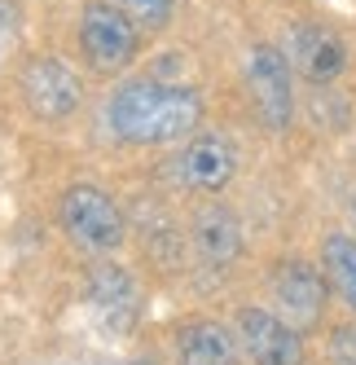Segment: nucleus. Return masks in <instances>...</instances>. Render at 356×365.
Wrapping results in <instances>:
<instances>
[{"mask_svg":"<svg viewBox=\"0 0 356 365\" xmlns=\"http://www.w3.org/2000/svg\"><path fill=\"white\" fill-rule=\"evenodd\" d=\"M202 93L194 84L167 80H128L106 101V123L128 145H172L198 133L202 123Z\"/></svg>","mask_w":356,"mask_h":365,"instance_id":"nucleus-1","label":"nucleus"},{"mask_svg":"<svg viewBox=\"0 0 356 365\" xmlns=\"http://www.w3.org/2000/svg\"><path fill=\"white\" fill-rule=\"evenodd\" d=\"M268 308L277 317H286L299 334L321 330L325 312H330V282H325L321 264H313L303 255L277 259L268 273Z\"/></svg>","mask_w":356,"mask_h":365,"instance_id":"nucleus-2","label":"nucleus"},{"mask_svg":"<svg viewBox=\"0 0 356 365\" xmlns=\"http://www.w3.org/2000/svg\"><path fill=\"white\" fill-rule=\"evenodd\" d=\"M242 80L260 123L273 128V133H286L295 123V71L282 53V44H268V40L251 44L242 62Z\"/></svg>","mask_w":356,"mask_h":365,"instance_id":"nucleus-3","label":"nucleus"},{"mask_svg":"<svg viewBox=\"0 0 356 365\" xmlns=\"http://www.w3.org/2000/svg\"><path fill=\"white\" fill-rule=\"evenodd\" d=\"M141 27L106 0H93L80 14V53L97 75H119L141 58Z\"/></svg>","mask_w":356,"mask_h":365,"instance_id":"nucleus-4","label":"nucleus"},{"mask_svg":"<svg viewBox=\"0 0 356 365\" xmlns=\"http://www.w3.org/2000/svg\"><path fill=\"white\" fill-rule=\"evenodd\" d=\"M282 53H286L290 71L299 75L303 84H313V88H335L347 75V62H352L347 40L335 27H325V22H308V18L286 22Z\"/></svg>","mask_w":356,"mask_h":365,"instance_id":"nucleus-5","label":"nucleus"},{"mask_svg":"<svg viewBox=\"0 0 356 365\" xmlns=\"http://www.w3.org/2000/svg\"><path fill=\"white\" fill-rule=\"evenodd\" d=\"M62 229L75 247H84L93 255H110L128 238L119 202L97 185H70L62 194Z\"/></svg>","mask_w":356,"mask_h":365,"instance_id":"nucleus-6","label":"nucleus"},{"mask_svg":"<svg viewBox=\"0 0 356 365\" xmlns=\"http://www.w3.org/2000/svg\"><path fill=\"white\" fill-rule=\"evenodd\" d=\"M234 339H238V352L251 365H308V348H303V334L277 317L273 308L260 304H246L234 312Z\"/></svg>","mask_w":356,"mask_h":365,"instance_id":"nucleus-7","label":"nucleus"},{"mask_svg":"<svg viewBox=\"0 0 356 365\" xmlns=\"http://www.w3.org/2000/svg\"><path fill=\"white\" fill-rule=\"evenodd\" d=\"M172 176L189 194H220L238 176V145L224 133H189L172 154Z\"/></svg>","mask_w":356,"mask_h":365,"instance_id":"nucleus-8","label":"nucleus"},{"mask_svg":"<svg viewBox=\"0 0 356 365\" xmlns=\"http://www.w3.org/2000/svg\"><path fill=\"white\" fill-rule=\"evenodd\" d=\"M22 101H27V110L44 123H58V119H70L75 110H80L84 101V84L80 75H75L62 58H31L27 66H22Z\"/></svg>","mask_w":356,"mask_h":365,"instance_id":"nucleus-9","label":"nucleus"},{"mask_svg":"<svg viewBox=\"0 0 356 365\" xmlns=\"http://www.w3.org/2000/svg\"><path fill=\"white\" fill-rule=\"evenodd\" d=\"M242 220L224 202H202L189 216V251L207 273H229L242 259Z\"/></svg>","mask_w":356,"mask_h":365,"instance_id":"nucleus-10","label":"nucleus"},{"mask_svg":"<svg viewBox=\"0 0 356 365\" xmlns=\"http://www.w3.org/2000/svg\"><path fill=\"white\" fill-rule=\"evenodd\" d=\"M88 308H93V317L101 322V330L106 334H128L137 326V312H141V299H137V282L106 264V269H97L93 273V286H88Z\"/></svg>","mask_w":356,"mask_h":365,"instance_id":"nucleus-11","label":"nucleus"},{"mask_svg":"<svg viewBox=\"0 0 356 365\" xmlns=\"http://www.w3.org/2000/svg\"><path fill=\"white\" fill-rule=\"evenodd\" d=\"M238 356V339H234V326L224 322H189L176 339V365H234Z\"/></svg>","mask_w":356,"mask_h":365,"instance_id":"nucleus-12","label":"nucleus"},{"mask_svg":"<svg viewBox=\"0 0 356 365\" xmlns=\"http://www.w3.org/2000/svg\"><path fill=\"white\" fill-rule=\"evenodd\" d=\"M321 273L330 282V295L356 317V238L347 229H330L321 238Z\"/></svg>","mask_w":356,"mask_h":365,"instance_id":"nucleus-13","label":"nucleus"},{"mask_svg":"<svg viewBox=\"0 0 356 365\" xmlns=\"http://www.w3.org/2000/svg\"><path fill=\"white\" fill-rule=\"evenodd\" d=\"M119 14H128L141 31H167L172 27V14H176V0H106Z\"/></svg>","mask_w":356,"mask_h":365,"instance_id":"nucleus-14","label":"nucleus"},{"mask_svg":"<svg viewBox=\"0 0 356 365\" xmlns=\"http://www.w3.org/2000/svg\"><path fill=\"white\" fill-rule=\"evenodd\" d=\"M325 361H330V365H356V317H352V322H339V326H330Z\"/></svg>","mask_w":356,"mask_h":365,"instance_id":"nucleus-15","label":"nucleus"},{"mask_svg":"<svg viewBox=\"0 0 356 365\" xmlns=\"http://www.w3.org/2000/svg\"><path fill=\"white\" fill-rule=\"evenodd\" d=\"M70 365H84V361H70ZM97 365H115V361H97Z\"/></svg>","mask_w":356,"mask_h":365,"instance_id":"nucleus-16","label":"nucleus"},{"mask_svg":"<svg viewBox=\"0 0 356 365\" xmlns=\"http://www.w3.org/2000/svg\"><path fill=\"white\" fill-rule=\"evenodd\" d=\"M352 212H356V194H352Z\"/></svg>","mask_w":356,"mask_h":365,"instance_id":"nucleus-17","label":"nucleus"}]
</instances>
